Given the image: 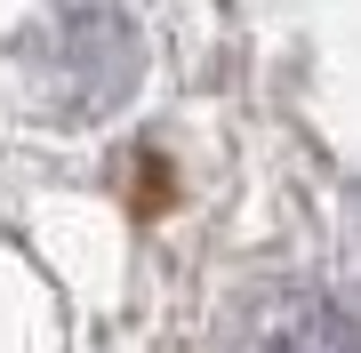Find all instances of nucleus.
<instances>
[{
  "instance_id": "nucleus-1",
  "label": "nucleus",
  "mask_w": 361,
  "mask_h": 353,
  "mask_svg": "<svg viewBox=\"0 0 361 353\" xmlns=\"http://www.w3.org/2000/svg\"><path fill=\"white\" fill-rule=\"evenodd\" d=\"M225 353H361V329L322 289H265L233 314Z\"/></svg>"
}]
</instances>
